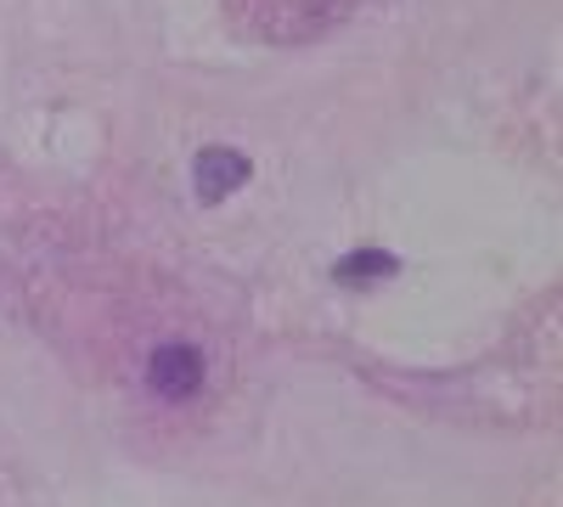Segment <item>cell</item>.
<instances>
[{
    "label": "cell",
    "instance_id": "cell-1",
    "mask_svg": "<svg viewBox=\"0 0 563 507\" xmlns=\"http://www.w3.org/2000/svg\"><path fill=\"white\" fill-rule=\"evenodd\" d=\"M147 378H153V389H158L164 400H186V395L203 389V355H198L192 344H158Z\"/></svg>",
    "mask_w": 563,
    "mask_h": 507
},
{
    "label": "cell",
    "instance_id": "cell-2",
    "mask_svg": "<svg viewBox=\"0 0 563 507\" xmlns=\"http://www.w3.org/2000/svg\"><path fill=\"white\" fill-rule=\"evenodd\" d=\"M192 175H198V198L203 203H220V198H231L249 180V158L238 147H203L198 164H192Z\"/></svg>",
    "mask_w": 563,
    "mask_h": 507
},
{
    "label": "cell",
    "instance_id": "cell-3",
    "mask_svg": "<svg viewBox=\"0 0 563 507\" xmlns=\"http://www.w3.org/2000/svg\"><path fill=\"white\" fill-rule=\"evenodd\" d=\"M395 254H384V249H361V254H350L344 265H339V283H366V276H395Z\"/></svg>",
    "mask_w": 563,
    "mask_h": 507
}]
</instances>
